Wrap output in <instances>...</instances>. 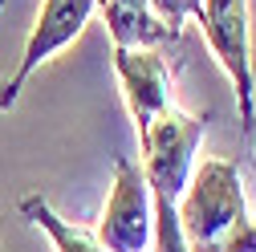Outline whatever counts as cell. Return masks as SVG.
<instances>
[{"label":"cell","instance_id":"1","mask_svg":"<svg viewBox=\"0 0 256 252\" xmlns=\"http://www.w3.org/2000/svg\"><path fill=\"white\" fill-rule=\"evenodd\" d=\"M179 228L187 252H256V220L232 159H204L191 171L179 196Z\"/></svg>","mask_w":256,"mask_h":252},{"label":"cell","instance_id":"2","mask_svg":"<svg viewBox=\"0 0 256 252\" xmlns=\"http://www.w3.org/2000/svg\"><path fill=\"white\" fill-rule=\"evenodd\" d=\"M204 130H208V114H191L171 102L138 134V146H142L138 167L150 187V216L154 220L179 216V196H183L191 171H196V150L204 142Z\"/></svg>","mask_w":256,"mask_h":252},{"label":"cell","instance_id":"3","mask_svg":"<svg viewBox=\"0 0 256 252\" xmlns=\"http://www.w3.org/2000/svg\"><path fill=\"white\" fill-rule=\"evenodd\" d=\"M200 28L208 37V49L224 66L232 90L240 126H256V78H252V41H248V0H204Z\"/></svg>","mask_w":256,"mask_h":252},{"label":"cell","instance_id":"4","mask_svg":"<svg viewBox=\"0 0 256 252\" xmlns=\"http://www.w3.org/2000/svg\"><path fill=\"white\" fill-rule=\"evenodd\" d=\"M150 187L142 179V167L134 159H114V187L106 212L98 220V236L106 252H146L150 248Z\"/></svg>","mask_w":256,"mask_h":252},{"label":"cell","instance_id":"5","mask_svg":"<svg viewBox=\"0 0 256 252\" xmlns=\"http://www.w3.org/2000/svg\"><path fill=\"white\" fill-rule=\"evenodd\" d=\"M110 57H114V74H118V86H122L126 110H130L134 134H142L175 102L171 98V70H167V61H163L158 49H122V45H114Z\"/></svg>","mask_w":256,"mask_h":252},{"label":"cell","instance_id":"6","mask_svg":"<svg viewBox=\"0 0 256 252\" xmlns=\"http://www.w3.org/2000/svg\"><path fill=\"white\" fill-rule=\"evenodd\" d=\"M16 212H20V216H24L33 228H41V232L49 236L53 252H106V248H102V240L94 236V232H86V228L70 224V220H61V216L49 208V200H45L41 192H28V196H20Z\"/></svg>","mask_w":256,"mask_h":252},{"label":"cell","instance_id":"7","mask_svg":"<svg viewBox=\"0 0 256 252\" xmlns=\"http://www.w3.org/2000/svg\"><path fill=\"white\" fill-rule=\"evenodd\" d=\"M150 16L179 41V37H183V20H187V16H191V20L204 16V0H150Z\"/></svg>","mask_w":256,"mask_h":252},{"label":"cell","instance_id":"8","mask_svg":"<svg viewBox=\"0 0 256 252\" xmlns=\"http://www.w3.org/2000/svg\"><path fill=\"white\" fill-rule=\"evenodd\" d=\"M248 134H252V150H256V126H252V130H248ZM252 159H256V154H252Z\"/></svg>","mask_w":256,"mask_h":252},{"label":"cell","instance_id":"9","mask_svg":"<svg viewBox=\"0 0 256 252\" xmlns=\"http://www.w3.org/2000/svg\"><path fill=\"white\" fill-rule=\"evenodd\" d=\"M0 228H4V216H0ZM0 252H4V248H0Z\"/></svg>","mask_w":256,"mask_h":252},{"label":"cell","instance_id":"10","mask_svg":"<svg viewBox=\"0 0 256 252\" xmlns=\"http://www.w3.org/2000/svg\"><path fill=\"white\" fill-rule=\"evenodd\" d=\"M0 8H4V0H0Z\"/></svg>","mask_w":256,"mask_h":252}]
</instances>
